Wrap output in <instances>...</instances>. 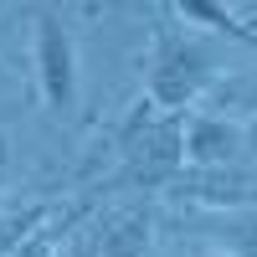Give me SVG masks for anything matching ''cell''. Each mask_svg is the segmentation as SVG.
<instances>
[{"instance_id": "cell-8", "label": "cell", "mask_w": 257, "mask_h": 257, "mask_svg": "<svg viewBox=\"0 0 257 257\" xmlns=\"http://www.w3.org/2000/svg\"><path fill=\"white\" fill-rule=\"evenodd\" d=\"M175 21H190V26H206V31H216V36H231V41H242V47H257V26H247V21L221 6V0H175V6H165Z\"/></svg>"}, {"instance_id": "cell-7", "label": "cell", "mask_w": 257, "mask_h": 257, "mask_svg": "<svg viewBox=\"0 0 257 257\" xmlns=\"http://www.w3.org/2000/svg\"><path fill=\"white\" fill-rule=\"evenodd\" d=\"M206 113L231 118V123H252V118H257V67L221 72L216 88L206 93Z\"/></svg>"}, {"instance_id": "cell-5", "label": "cell", "mask_w": 257, "mask_h": 257, "mask_svg": "<svg viewBox=\"0 0 257 257\" xmlns=\"http://www.w3.org/2000/svg\"><path fill=\"white\" fill-rule=\"evenodd\" d=\"M149 211L144 206H128L113 211L93 226H82V237L72 242L67 257H149Z\"/></svg>"}, {"instance_id": "cell-2", "label": "cell", "mask_w": 257, "mask_h": 257, "mask_svg": "<svg viewBox=\"0 0 257 257\" xmlns=\"http://www.w3.org/2000/svg\"><path fill=\"white\" fill-rule=\"evenodd\" d=\"M118 155L128 185L170 190L185 170V113H160L149 98H139L118 123Z\"/></svg>"}, {"instance_id": "cell-1", "label": "cell", "mask_w": 257, "mask_h": 257, "mask_svg": "<svg viewBox=\"0 0 257 257\" xmlns=\"http://www.w3.org/2000/svg\"><path fill=\"white\" fill-rule=\"evenodd\" d=\"M216 77H221V67H216V57H211V47L201 36H190L185 26H155L144 98L160 113H185L190 103H206Z\"/></svg>"}, {"instance_id": "cell-3", "label": "cell", "mask_w": 257, "mask_h": 257, "mask_svg": "<svg viewBox=\"0 0 257 257\" xmlns=\"http://www.w3.org/2000/svg\"><path fill=\"white\" fill-rule=\"evenodd\" d=\"M31 67H36V93L47 113L67 118L77 108V41L57 11L31 16Z\"/></svg>"}, {"instance_id": "cell-11", "label": "cell", "mask_w": 257, "mask_h": 257, "mask_svg": "<svg viewBox=\"0 0 257 257\" xmlns=\"http://www.w3.org/2000/svg\"><path fill=\"white\" fill-rule=\"evenodd\" d=\"M11 165H16V139H11V128H0V185L11 180Z\"/></svg>"}, {"instance_id": "cell-12", "label": "cell", "mask_w": 257, "mask_h": 257, "mask_svg": "<svg viewBox=\"0 0 257 257\" xmlns=\"http://www.w3.org/2000/svg\"><path fill=\"white\" fill-rule=\"evenodd\" d=\"M242 134H247V165H257V118L242 123Z\"/></svg>"}, {"instance_id": "cell-10", "label": "cell", "mask_w": 257, "mask_h": 257, "mask_svg": "<svg viewBox=\"0 0 257 257\" xmlns=\"http://www.w3.org/2000/svg\"><path fill=\"white\" fill-rule=\"evenodd\" d=\"M52 206L57 201H31V206H21V211H6V216H0V257H11L21 242H26L31 231L52 216Z\"/></svg>"}, {"instance_id": "cell-6", "label": "cell", "mask_w": 257, "mask_h": 257, "mask_svg": "<svg viewBox=\"0 0 257 257\" xmlns=\"http://www.w3.org/2000/svg\"><path fill=\"white\" fill-rule=\"evenodd\" d=\"M185 165H190V170L247 165V134H242V123L216 118V113L185 118Z\"/></svg>"}, {"instance_id": "cell-4", "label": "cell", "mask_w": 257, "mask_h": 257, "mask_svg": "<svg viewBox=\"0 0 257 257\" xmlns=\"http://www.w3.org/2000/svg\"><path fill=\"white\" fill-rule=\"evenodd\" d=\"M170 196H180L190 206L226 216V211H257V165H226V170H180Z\"/></svg>"}, {"instance_id": "cell-9", "label": "cell", "mask_w": 257, "mask_h": 257, "mask_svg": "<svg viewBox=\"0 0 257 257\" xmlns=\"http://www.w3.org/2000/svg\"><path fill=\"white\" fill-rule=\"evenodd\" d=\"M211 257H257V211H226L206 221Z\"/></svg>"}]
</instances>
